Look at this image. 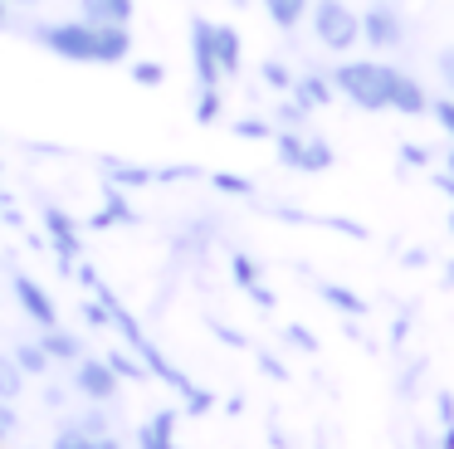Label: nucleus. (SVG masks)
I'll return each instance as SVG.
<instances>
[{"label":"nucleus","mask_w":454,"mask_h":449,"mask_svg":"<svg viewBox=\"0 0 454 449\" xmlns=\"http://www.w3.org/2000/svg\"><path fill=\"white\" fill-rule=\"evenodd\" d=\"M30 39L40 49H50L64 64H103L118 68L132 59V25H89V20H50V25H35Z\"/></svg>","instance_id":"f257e3e1"},{"label":"nucleus","mask_w":454,"mask_h":449,"mask_svg":"<svg viewBox=\"0 0 454 449\" xmlns=\"http://www.w3.org/2000/svg\"><path fill=\"white\" fill-rule=\"evenodd\" d=\"M327 78H333L337 98H347L352 107H362V113H386V78H391V64H381V59H342Z\"/></svg>","instance_id":"f03ea898"},{"label":"nucleus","mask_w":454,"mask_h":449,"mask_svg":"<svg viewBox=\"0 0 454 449\" xmlns=\"http://www.w3.org/2000/svg\"><path fill=\"white\" fill-rule=\"evenodd\" d=\"M313 39L327 54H352L362 44V15L347 0H313Z\"/></svg>","instance_id":"7ed1b4c3"},{"label":"nucleus","mask_w":454,"mask_h":449,"mask_svg":"<svg viewBox=\"0 0 454 449\" xmlns=\"http://www.w3.org/2000/svg\"><path fill=\"white\" fill-rule=\"evenodd\" d=\"M69 390L79 400H89V406H113V400L122 396V381H118V371L108 366V357H79L74 361Z\"/></svg>","instance_id":"20e7f679"},{"label":"nucleus","mask_w":454,"mask_h":449,"mask_svg":"<svg viewBox=\"0 0 454 449\" xmlns=\"http://www.w3.org/2000/svg\"><path fill=\"white\" fill-rule=\"evenodd\" d=\"M362 44L376 49V54H391V49L405 44V20L395 10V0H376V5L362 10Z\"/></svg>","instance_id":"39448f33"},{"label":"nucleus","mask_w":454,"mask_h":449,"mask_svg":"<svg viewBox=\"0 0 454 449\" xmlns=\"http://www.w3.org/2000/svg\"><path fill=\"white\" fill-rule=\"evenodd\" d=\"M40 224H44V240H50L54 254H59L64 273H74V264L83 259V230H79V220H74V215H64L59 205H44Z\"/></svg>","instance_id":"423d86ee"},{"label":"nucleus","mask_w":454,"mask_h":449,"mask_svg":"<svg viewBox=\"0 0 454 449\" xmlns=\"http://www.w3.org/2000/svg\"><path fill=\"white\" fill-rule=\"evenodd\" d=\"M386 107L401 117H425L430 113V93H425V83L415 74L391 68V78H386Z\"/></svg>","instance_id":"0eeeda50"},{"label":"nucleus","mask_w":454,"mask_h":449,"mask_svg":"<svg viewBox=\"0 0 454 449\" xmlns=\"http://www.w3.org/2000/svg\"><path fill=\"white\" fill-rule=\"evenodd\" d=\"M11 293H15L20 312L35 322V327H54V322H59V308H54L50 288H44L40 279H30V273H15V279H11Z\"/></svg>","instance_id":"6e6552de"},{"label":"nucleus","mask_w":454,"mask_h":449,"mask_svg":"<svg viewBox=\"0 0 454 449\" xmlns=\"http://www.w3.org/2000/svg\"><path fill=\"white\" fill-rule=\"evenodd\" d=\"M230 279H235V288L245 293V298H254L259 308H278V293L264 283V269L254 264V254H245V249H230Z\"/></svg>","instance_id":"1a4fd4ad"},{"label":"nucleus","mask_w":454,"mask_h":449,"mask_svg":"<svg viewBox=\"0 0 454 449\" xmlns=\"http://www.w3.org/2000/svg\"><path fill=\"white\" fill-rule=\"evenodd\" d=\"M210 25L215 20L191 15V64H196V88H220V64H215V44H210Z\"/></svg>","instance_id":"9d476101"},{"label":"nucleus","mask_w":454,"mask_h":449,"mask_svg":"<svg viewBox=\"0 0 454 449\" xmlns=\"http://www.w3.org/2000/svg\"><path fill=\"white\" fill-rule=\"evenodd\" d=\"M210 44H215V64L225 78H235L245 68V39H239L235 25H210Z\"/></svg>","instance_id":"9b49d317"},{"label":"nucleus","mask_w":454,"mask_h":449,"mask_svg":"<svg viewBox=\"0 0 454 449\" xmlns=\"http://www.w3.org/2000/svg\"><path fill=\"white\" fill-rule=\"evenodd\" d=\"M137 449H176V406H167V410L142 420Z\"/></svg>","instance_id":"f8f14e48"},{"label":"nucleus","mask_w":454,"mask_h":449,"mask_svg":"<svg viewBox=\"0 0 454 449\" xmlns=\"http://www.w3.org/2000/svg\"><path fill=\"white\" fill-rule=\"evenodd\" d=\"M137 0H79V20L89 25H132Z\"/></svg>","instance_id":"ddd939ff"},{"label":"nucleus","mask_w":454,"mask_h":449,"mask_svg":"<svg viewBox=\"0 0 454 449\" xmlns=\"http://www.w3.org/2000/svg\"><path fill=\"white\" fill-rule=\"evenodd\" d=\"M288 93H294V103H303L308 113H313V107L333 103L337 88H333V78H327V74H294V88H288Z\"/></svg>","instance_id":"4468645a"},{"label":"nucleus","mask_w":454,"mask_h":449,"mask_svg":"<svg viewBox=\"0 0 454 449\" xmlns=\"http://www.w3.org/2000/svg\"><path fill=\"white\" fill-rule=\"evenodd\" d=\"M93 230H108V224H137V210L128 205V195H122V185H103V210L93 215Z\"/></svg>","instance_id":"2eb2a0df"},{"label":"nucleus","mask_w":454,"mask_h":449,"mask_svg":"<svg viewBox=\"0 0 454 449\" xmlns=\"http://www.w3.org/2000/svg\"><path fill=\"white\" fill-rule=\"evenodd\" d=\"M40 347L50 351V361H69V366L83 357V342H79V332L59 327V322H54V327H40Z\"/></svg>","instance_id":"dca6fc26"},{"label":"nucleus","mask_w":454,"mask_h":449,"mask_svg":"<svg viewBox=\"0 0 454 449\" xmlns=\"http://www.w3.org/2000/svg\"><path fill=\"white\" fill-rule=\"evenodd\" d=\"M317 298H323L333 312H342V318H362V312H366V298H362V293L347 288V283H333V279L317 283Z\"/></svg>","instance_id":"f3484780"},{"label":"nucleus","mask_w":454,"mask_h":449,"mask_svg":"<svg viewBox=\"0 0 454 449\" xmlns=\"http://www.w3.org/2000/svg\"><path fill=\"white\" fill-rule=\"evenodd\" d=\"M103 176H108L113 185H122V191H142V185H152V181H157V171H152V166L113 161V156H103Z\"/></svg>","instance_id":"a211bd4d"},{"label":"nucleus","mask_w":454,"mask_h":449,"mask_svg":"<svg viewBox=\"0 0 454 449\" xmlns=\"http://www.w3.org/2000/svg\"><path fill=\"white\" fill-rule=\"evenodd\" d=\"M333 166H337L333 142H327V137H317V132H308V137H303V161H298V171H303V176H317V171H333Z\"/></svg>","instance_id":"6ab92c4d"},{"label":"nucleus","mask_w":454,"mask_h":449,"mask_svg":"<svg viewBox=\"0 0 454 449\" xmlns=\"http://www.w3.org/2000/svg\"><path fill=\"white\" fill-rule=\"evenodd\" d=\"M264 5V15H269V25H278V29H298L308 20V5L313 0H259Z\"/></svg>","instance_id":"aec40b11"},{"label":"nucleus","mask_w":454,"mask_h":449,"mask_svg":"<svg viewBox=\"0 0 454 449\" xmlns=\"http://www.w3.org/2000/svg\"><path fill=\"white\" fill-rule=\"evenodd\" d=\"M11 357H15V366L25 371V381H30V376H44V371L54 366V361H50V351L40 347V337H35V342H15V347H11Z\"/></svg>","instance_id":"412c9836"},{"label":"nucleus","mask_w":454,"mask_h":449,"mask_svg":"<svg viewBox=\"0 0 454 449\" xmlns=\"http://www.w3.org/2000/svg\"><path fill=\"white\" fill-rule=\"evenodd\" d=\"M434 445L454 449V390H434Z\"/></svg>","instance_id":"4be33fe9"},{"label":"nucleus","mask_w":454,"mask_h":449,"mask_svg":"<svg viewBox=\"0 0 454 449\" xmlns=\"http://www.w3.org/2000/svg\"><path fill=\"white\" fill-rule=\"evenodd\" d=\"M108 366L118 371V381H132V386H137V381H147V366L137 361V351H132V347L108 351Z\"/></svg>","instance_id":"5701e85b"},{"label":"nucleus","mask_w":454,"mask_h":449,"mask_svg":"<svg viewBox=\"0 0 454 449\" xmlns=\"http://www.w3.org/2000/svg\"><path fill=\"white\" fill-rule=\"evenodd\" d=\"M210 185L220 195H235V201H254V181L249 176H235V171H210Z\"/></svg>","instance_id":"b1692460"},{"label":"nucleus","mask_w":454,"mask_h":449,"mask_svg":"<svg viewBox=\"0 0 454 449\" xmlns=\"http://www.w3.org/2000/svg\"><path fill=\"white\" fill-rule=\"evenodd\" d=\"M20 390H25V371L15 366L11 351H0V400H20Z\"/></svg>","instance_id":"393cba45"},{"label":"nucleus","mask_w":454,"mask_h":449,"mask_svg":"<svg viewBox=\"0 0 454 449\" xmlns=\"http://www.w3.org/2000/svg\"><path fill=\"white\" fill-rule=\"evenodd\" d=\"M259 78H264V88H274V93H288V88H294V68H288L284 59H264V64H259Z\"/></svg>","instance_id":"a878e982"},{"label":"nucleus","mask_w":454,"mask_h":449,"mask_svg":"<svg viewBox=\"0 0 454 449\" xmlns=\"http://www.w3.org/2000/svg\"><path fill=\"white\" fill-rule=\"evenodd\" d=\"M220 113H225V103H220V88H196V122L210 127V122H220Z\"/></svg>","instance_id":"bb28decb"},{"label":"nucleus","mask_w":454,"mask_h":449,"mask_svg":"<svg viewBox=\"0 0 454 449\" xmlns=\"http://www.w3.org/2000/svg\"><path fill=\"white\" fill-rule=\"evenodd\" d=\"M74 425H79L83 435H108L113 415H108V406H89V410H79V415H74Z\"/></svg>","instance_id":"cd10ccee"},{"label":"nucleus","mask_w":454,"mask_h":449,"mask_svg":"<svg viewBox=\"0 0 454 449\" xmlns=\"http://www.w3.org/2000/svg\"><path fill=\"white\" fill-rule=\"evenodd\" d=\"M274 127H298V132H308V107L294 103V98H284V103L274 107Z\"/></svg>","instance_id":"c85d7f7f"},{"label":"nucleus","mask_w":454,"mask_h":449,"mask_svg":"<svg viewBox=\"0 0 454 449\" xmlns=\"http://www.w3.org/2000/svg\"><path fill=\"white\" fill-rule=\"evenodd\" d=\"M50 449H93V435H83L74 420H64V425L54 429V445Z\"/></svg>","instance_id":"c756f323"},{"label":"nucleus","mask_w":454,"mask_h":449,"mask_svg":"<svg viewBox=\"0 0 454 449\" xmlns=\"http://www.w3.org/2000/svg\"><path fill=\"white\" fill-rule=\"evenodd\" d=\"M132 83L137 88H161L167 83V68H161L157 59H137V64H132Z\"/></svg>","instance_id":"7c9ffc66"},{"label":"nucleus","mask_w":454,"mask_h":449,"mask_svg":"<svg viewBox=\"0 0 454 449\" xmlns=\"http://www.w3.org/2000/svg\"><path fill=\"white\" fill-rule=\"evenodd\" d=\"M235 137H245V142H269L274 137V122H264V117H235Z\"/></svg>","instance_id":"2f4dec72"},{"label":"nucleus","mask_w":454,"mask_h":449,"mask_svg":"<svg viewBox=\"0 0 454 449\" xmlns=\"http://www.w3.org/2000/svg\"><path fill=\"white\" fill-rule=\"evenodd\" d=\"M430 117L440 122V132L454 142V98H450V93H444V98H430Z\"/></svg>","instance_id":"473e14b6"},{"label":"nucleus","mask_w":454,"mask_h":449,"mask_svg":"<svg viewBox=\"0 0 454 449\" xmlns=\"http://www.w3.org/2000/svg\"><path fill=\"white\" fill-rule=\"evenodd\" d=\"M434 74H440V83H444V93L454 98V44H444L440 54H434Z\"/></svg>","instance_id":"72a5a7b5"},{"label":"nucleus","mask_w":454,"mask_h":449,"mask_svg":"<svg viewBox=\"0 0 454 449\" xmlns=\"http://www.w3.org/2000/svg\"><path fill=\"white\" fill-rule=\"evenodd\" d=\"M206 327L215 332L220 342H230V347H249V337H245V332H239V327H230V322H220L215 312H210V318H206Z\"/></svg>","instance_id":"f704fd0d"},{"label":"nucleus","mask_w":454,"mask_h":449,"mask_svg":"<svg viewBox=\"0 0 454 449\" xmlns=\"http://www.w3.org/2000/svg\"><path fill=\"white\" fill-rule=\"evenodd\" d=\"M425 366H430V361H425V357H415L411 366L401 371V386H395V390H401V400H411V396H415V381H420V371H425Z\"/></svg>","instance_id":"c9c22d12"},{"label":"nucleus","mask_w":454,"mask_h":449,"mask_svg":"<svg viewBox=\"0 0 454 449\" xmlns=\"http://www.w3.org/2000/svg\"><path fill=\"white\" fill-rule=\"evenodd\" d=\"M20 429V415H15V400H0V449H5V439Z\"/></svg>","instance_id":"e433bc0d"},{"label":"nucleus","mask_w":454,"mask_h":449,"mask_svg":"<svg viewBox=\"0 0 454 449\" xmlns=\"http://www.w3.org/2000/svg\"><path fill=\"white\" fill-rule=\"evenodd\" d=\"M79 312H83V322H89V327H108V308H103V303L93 298V293L79 303Z\"/></svg>","instance_id":"4c0bfd02"},{"label":"nucleus","mask_w":454,"mask_h":449,"mask_svg":"<svg viewBox=\"0 0 454 449\" xmlns=\"http://www.w3.org/2000/svg\"><path fill=\"white\" fill-rule=\"evenodd\" d=\"M284 337L294 342L298 351H317V337H313V332L303 327V322H288V327H284Z\"/></svg>","instance_id":"58836bf2"},{"label":"nucleus","mask_w":454,"mask_h":449,"mask_svg":"<svg viewBox=\"0 0 454 449\" xmlns=\"http://www.w3.org/2000/svg\"><path fill=\"white\" fill-rule=\"evenodd\" d=\"M401 161L405 166H430V152H425V146H415V142H401Z\"/></svg>","instance_id":"ea45409f"},{"label":"nucleus","mask_w":454,"mask_h":449,"mask_svg":"<svg viewBox=\"0 0 454 449\" xmlns=\"http://www.w3.org/2000/svg\"><path fill=\"white\" fill-rule=\"evenodd\" d=\"M254 361H259V371H264V376H274V381H284V366H278V361H274V357H269V351H259V357H254Z\"/></svg>","instance_id":"a19ab883"},{"label":"nucleus","mask_w":454,"mask_h":449,"mask_svg":"<svg viewBox=\"0 0 454 449\" xmlns=\"http://www.w3.org/2000/svg\"><path fill=\"white\" fill-rule=\"evenodd\" d=\"M401 264H405V269H425V264H430V254H425V249H405Z\"/></svg>","instance_id":"79ce46f5"},{"label":"nucleus","mask_w":454,"mask_h":449,"mask_svg":"<svg viewBox=\"0 0 454 449\" xmlns=\"http://www.w3.org/2000/svg\"><path fill=\"white\" fill-rule=\"evenodd\" d=\"M64 396H69L64 386H50V390H44V406H50V410H59V406H64Z\"/></svg>","instance_id":"37998d69"},{"label":"nucleus","mask_w":454,"mask_h":449,"mask_svg":"<svg viewBox=\"0 0 454 449\" xmlns=\"http://www.w3.org/2000/svg\"><path fill=\"white\" fill-rule=\"evenodd\" d=\"M93 449H122V439L108 429V435H93Z\"/></svg>","instance_id":"c03bdc74"},{"label":"nucleus","mask_w":454,"mask_h":449,"mask_svg":"<svg viewBox=\"0 0 454 449\" xmlns=\"http://www.w3.org/2000/svg\"><path fill=\"white\" fill-rule=\"evenodd\" d=\"M440 283H444V288H454V259L444 264V279H440Z\"/></svg>","instance_id":"a18cd8bd"},{"label":"nucleus","mask_w":454,"mask_h":449,"mask_svg":"<svg viewBox=\"0 0 454 449\" xmlns=\"http://www.w3.org/2000/svg\"><path fill=\"white\" fill-rule=\"evenodd\" d=\"M11 25V5H5V0H0V29Z\"/></svg>","instance_id":"49530a36"},{"label":"nucleus","mask_w":454,"mask_h":449,"mask_svg":"<svg viewBox=\"0 0 454 449\" xmlns=\"http://www.w3.org/2000/svg\"><path fill=\"white\" fill-rule=\"evenodd\" d=\"M444 176H454V146L444 152Z\"/></svg>","instance_id":"de8ad7c7"},{"label":"nucleus","mask_w":454,"mask_h":449,"mask_svg":"<svg viewBox=\"0 0 454 449\" xmlns=\"http://www.w3.org/2000/svg\"><path fill=\"white\" fill-rule=\"evenodd\" d=\"M5 5H40V0H5Z\"/></svg>","instance_id":"09e8293b"},{"label":"nucleus","mask_w":454,"mask_h":449,"mask_svg":"<svg viewBox=\"0 0 454 449\" xmlns=\"http://www.w3.org/2000/svg\"><path fill=\"white\" fill-rule=\"evenodd\" d=\"M450 234H454V215H450Z\"/></svg>","instance_id":"8fccbe9b"},{"label":"nucleus","mask_w":454,"mask_h":449,"mask_svg":"<svg viewBox=\"0 0 454 449\" xmlns=\"http://www.w3.org/2000/svg\"><path fill=\"white\" fill-rule=\"evenodd\" d=\"M230 5H245V0H230Z\"/></svg>","instance_id":"3c124183"}]
</instances>
